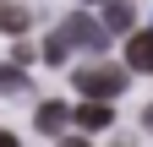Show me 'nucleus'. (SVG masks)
<instances>
[{
	"mask_svg": "<svg viewBox=\"0 0 153 147\" xmlns=\"http://www.w3.org/2000/svg\"><path fill=\"white\" fill-rule=\"evenodd\" d=\"M76 93H88V104H109L115 93H126V65H88V71H76Z\"/></svg>",
	"mask_w": 153,
	"mask_h": 147,
	"instance_id": "nucleus-1",
	"label": "nucleus"
},
{
	"mask_svg": "<svg viewBox=\"0 0 153 147\" xmlns=\"http://www.w3.org/2000/svg\"><path fill=\"white\" fill-rule=\"evenodd\" d=\"M55 38H60L66 49H71V44H76V49H104V27H99V22H88L82 11H71L66 22L55 27Z\"/></svg>",
	"mask_w": 153,
	"mask_h": 147,
	"instance_id": "nucleus-2",
	"label": "nucleus"
},
{
	"mask_svg": "<svg viewBox=\"0 0 153 147\" xmlns=\"http://www.w3.org/2000/svg\"><path fill=\"white\" fill-rule=\"evenodd\" d=\"M126 71H153V27H148V33H131V44H126Z\"/></svg>",
	"mask_w": 153,
	"mask_h": 147,
	"instance_id": "nucleus-3",
	"label": "nucleus"
},
{
	"mask_svg": "<svg viewBox=\"0 0 153 147\" xmlns=\"http://www.w3.org/2000/svg\"><path fill=\"white\" fill-rule=\"evenodd\" d=\"M27 22H33V11H27V6L0 0V33H27Z\"/></svg>",
	"mask_w": 153,
	"mask_h": 147,
	"instance_id": "nucleus-4",
	"label": "nucleus"
},
{
	"mask_svg": "<svg viewBox=\"0 0 153 147\" xmlns=\"http://www.w3.org/2000/svg\"><path fill=\"white\" fill-rule=\"evenodd\" d=\"M131 16H137V11H131L126 0H104V33H126Z\"/></svg>",
	"mask_w": 153,
	"mask_h": 147,
	"instance_id": "nucleus-5",
	"label": "nucleus"
},
{
	"mask_svg": "<svg viewBox=\"0 0 153 147\" xmlns=\"http://www.w3.org/2000/svg\"><path fill=\"white\" fill-rule=\"evenodd\" d=\"M115 115H109V104H82L76 109V125H82V131H104Z\"/></svg>",
	"mask_w": 153,
	"mask_h": 147,
	"instance_id": "nucleus-6",
	"label": "nucleus"
},
{
	"mask_svg": "<svg viewBox=\"0 0 153 147\" xmlns=\"http://www.w3.org/2000/svg\"><path fill=\"white\" fill-rule=\"evenodd\" d=\"M66 120H71V115H66V104H44V109H38V131H60Z\"/></svg>",
	"mask_w": 153,
	"mask_h": 147,
	"instance_id": "nucleus-7",
	"label": "nucleus"
},
{
	"mask_svg": "<svg viewBox=\"0 0 153 147\" xmlns=\"http://www.w3.org/2000/svg\"><path fill=\"white\" fill-rule=\"evenodd\" d=\"M0 93H27V76H22V71H0Z\"/></svg>",
	"mask_w": 153,
	"mask_h": 147,
	"instance_id": "nucleus-8",
	"label": "nucleus"
},
{
	"mask_svg": "<svg viewBox=\"0 0 153 147\" xmlns=\"http://www.w3.org/2000/svg\"><path fill=\"white\" fill-rule=\"evenodd\" d=\"M44 60H49V65H60V60H66V44H60V38H49V44H44Z\"/></svg>",
	"mask_w": 153,
	"mask_h": 147,
	"instance_id": "nucleus-9",
	"label": "nucleus"
},
{
	"mask_svg": "<svg viewBox=\"0 0 153 147\" xmlns=\"http://www.w3.org/2000/svg\"><path fill=\"white\" fill-rule=\"evenodd\" d=\"M60 147H88V136H66V142H60Z\"/></svg>",
	"mask_w": 153,
	"mask_h": 147,
	"instance_id": "nucleus-10",
	"label": "nucleus"
},
{
	"mask_svg": "<svg viewBox=\"0 0 153 147\" xmlns=\"http://www.w3.org/2000/svg\"><path fill=\"white\" fill-rule=\"evenodd\" d=\"M0 147H16V136H11V131H0Z\"/></svg>",
	"mask_w": 153,
	"mask_h": 147,
	"instance_id": "nucleus-11",
	"label": "nucleus"
}]
</instances>
